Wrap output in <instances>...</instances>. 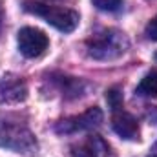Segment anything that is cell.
<instances>
[{
    "instance_id": "6da1fadb",
    "label": "cell",
    "mask_w": 157,
    "mask_h": 157,
    "mask_svg": "<svg viewBox=\"0 0 157 157\" xmlns=\"http://www.w3.org/2000/svg\"><path fill=\"white\" fill-rule=\"evenodd\" d=\"M128 46H130L128 37L113 28L101 29L86 40L88 55L95 60H115L126 53Z\"/></svg>"
},
{
    "instance_id": "ba28073f",
    "label": "cell",
    "mask_w": 157,
    "mask_h": 157,
    "mask_svg": "<svg viewBox=\"0 0 157 157\" xmlns=\"http://www.w3.org/2000/svg\"><path fill=\"white\" fill-rule=\"evenodd\" d=\"M112 124H113V130L117 132V135H121L122 139L133 141V139L139 137V122H137V119L132 113L124 112L122 108L113 112Z\"/></svg>"
},
{
    "instance_id": "5b68a950",
    "label": "cell",
    "mask_w": 157,
    "mask_h": 157,
    "mask_svg": "<svg viewBox=\"0 0 157 157\" xmlns=\"http://www.w3.org/2000/svg\"><path fill=\"white\" fill-rule=\"evenodd\" d=\"M101 122H102V112L99 108H90L80 115L60 121L57 124V132L59 133H77V132L97 128Z\"/></svg>"
},
{
    "instance_id": "3957f363",
    "label": "cell",
    "mask_w": 157,
    "mask_h": 157,
    "mask_svg": "<svg viewBox=\"0 0 157 157\" xmlns=\"http://www.w3.org/2000/svg\"><path fill=\"white\" fill-rule=\"evenodd\" d=\"M0 146L11 148L15 152H33L37 148V141L33 133L17 121H0Z\"/></svg>"
},
{
    "instance_id": "5bb4252c",
    "label": "cell",
    "mask_w": 157,
    "mask_h": 157,
    "mask_svg": "<svg viewBox=\"0 0 157 157\" xmlns=\"http://www.w3.org/2000/svg\"><path fill=\"white\" fill-rule=\"evenodd\" d=\"M148 157H157V152H154V154H150Z\"/></svg>"
},
{
    "instance_id": "52a82bcc",
    "label": "cell",
    "mask_w": 157,
    "mask_h": 157,
    "mask_svg": "<svg viewBox=\"0 0 157 157\" xmlns=\"http://www.w3.org/2000/svg\"><path fill=\"white\" fill-rule=\"evenodd\" d=\"M71 157H113L110 144L99 135H88L73 146Z\"/></svg>"
},
{
    "instance_id": "9c48e42d",
    "label": "cell",
    "mask_w": 157,
    "mask_h": 157,
    "mask_svg": "<svg viewBox=\"0 0 157 157\" xmlns=\"http://www.w3.org/2000/svg\"><path fill=\"white\" fill-rule=\"evenodd\" d=\"M135 93L141 95V97L157 99V71H148V73L143 77V80L139 82Z\"/></svg>"
},
{
    "instance_id": "7c38bea8",
    "label": "cell",
    "mask_w": 157,
    "mask_h": 157,
    "mask_svg": "<svg viewBox=\"0 0 157 157\" xmlns=\"http://www.w3.org/2000/svg\"><path fill=\"white\" fill-rule=\"evenodd\" d=\"M146 37L150 40H157V15L146 24V29H144Z\"/></svg>"
},
{
    "instance_id": "7a4b0ae2",
    "label": "cell",
    "mask_w": 157,
    "mask_h": 157,
    "mask_svg": "<svg viewBox=\"0 0 157 157\" xmlns=\"http://www.w3.org/2000/svg\"><path fill=\"white\" fill-rule=\"evenodd\" d=\"M24 9L28 13H33L40 18H44L48 24H51L53 28L64 33L73 31L78 26V13L70 7H59V6H49V4H42L35 0H26Z\"/></svg>"
},
{
    "instance_id": "8992f818",
    "label": "cell",
    "mask_w": 157,
    "mask_h": 157,
    "mask_svg": "<svg viewBox=\"0 0 157 157\" xmlns=\"http://www.w3.org/2000/svg\"><path fill=\"white\" fill-rule=\"evenodd\" d=\"M28 86L17 75H4L0 78V101L7 104H18L26 101Z\"/></svg>"
},
{
    "instance_id": "277c9868",
    "label": "cell",
    "mask_w": 157,
    "mask_h": 157,
    "mask_svg": "<svg viewBox=\"0 0 157 157\" xmlns=\"http://www.w3.org/2000/svg\"><path fill=\"white\" fill-rule=\"evenodd\" d=\"M17 42H18L20 53L28 59H37L40 55H44V51L49 46L46 33L37 28H22L17 35Z\"/></svg>"
},
{
    "instance_id": "8fae6325",
    "label": "cell",
    "mask_w": 157,
    "mask_h": 157,
    "mask_svg": "<svg viewBox=\"0 0 157 157\" xmlns=\"http://www.w3.org/2000/svg\"><path fill=\"white\" fill-rule=\"evenodd\" d=\"M91 2L101 11H117L122 6V0H91Z\"/></svg>"
},
{
    "instance_id": "30bf717a",
    "label": "cell",
    "mask_w": 157,
    "mask_h": 157,
    "mask_svg": "<svg viewBox=\"0 0 157 157\" xmlns=\"http://www.w3.org/2000/svg\"><path fill=\"white\" fill-rule=\"evenodd\" d=\"M106 101H108V104L112 106L113 112H115V110H121V108H122V93H121V90H119V88H112V90H108V93H106Z\"/></svg>"
},
{
    "instance_id": "4fadbf2b",
    "label": "cell",
    "mask_w": 157,
    "mask_h": 157,
    "mask_svg": "<svg viewBox=\"0 0 157 157\" xmlns=\"http://www.w3.org/2000/svg\"><path fill=\"white\" fill-rule=\"evenodd\" d=\"M2 18H4V11H2V4H0V24H2Z\"/></svg>"
}]
</instances>
